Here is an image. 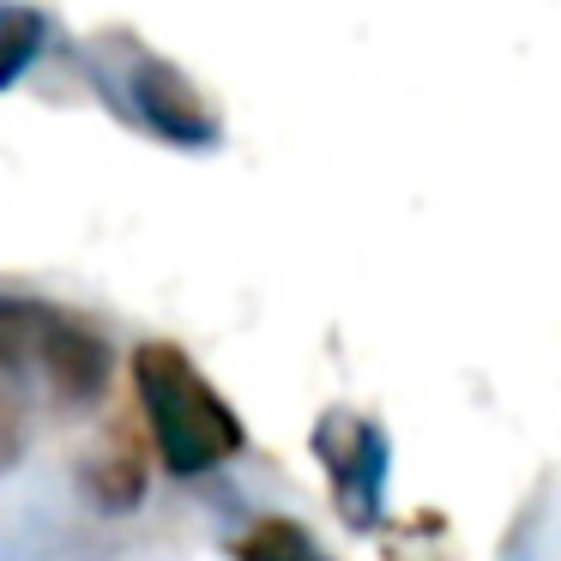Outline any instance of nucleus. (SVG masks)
<instances>
[{
	"mask_svg": "<svg viewBox=\"0 0 561 561\" xmlns=\"http://www.w3.org/2000/svg\"><path fill=\"white\" fill-rule=\"evenodd\" d=\"M134 392L151 428V453L170 477H206L248 447L242 416L224 404V392L194 368V356L170 339H151L134 351Z\"/></svg>",
	"mask_w": 561,
	"mask_h": 561,
	"instance_id": "f257e3e1",
	"label": "nucleus"
},
{
	"mask_svg": "<svg viewBox=\"0 0 561 561\" xmlns=\"http://www.w3.org/2000/svg\"><path fill=\"white\" fill-rule=\"evenodd\" d=\"M19 368H37L61 404H91L110 387V344L49 302L0 296V375L19 380Z\"/></svg>",
	"mask_w": 561,
	"mask_h": 561,
	"instance_id": "f03ea898",
	"label": "nucleus"
},
{
	"mask_svg": "<svg viewBox=\"0 0 561 561\" xmlns=\"http://www.w3.org/2000/svg\"><path fill=\"white\" fill-rule=\"evenodd\" d=\"M314 459L332 477V507L351 531H375L380 501H387V435L351 404H332L314 423Z\"/></svg>",
	"mask_w": 561,
	"mask_h": 561,
	"instance_id": "7ed1b4c3",
	"label": "nucleus"
},
{
	"mask_svg": "<svg viewBox=\"0 0 561 561\" xmlns=\"http://www.w3.org/2000/svg\"><path fill=\"white\" fill-rule=\"evenodd\" d=\"M127 98H134L139 122H146L151 134L175 139V146H211V139H218V110H211V98L182 73V67L134 61V73H127Z\"/></svg>",
	"mask_w": 561,
	"mask_h": 561,
	"instance_id": "20e7f679",
	"label": "nucleus"
},
{
	"mask_svg": "<svg viewBox=\"0 0 561 561\" xmlns=\"http://www.w3.org/2000/svg\"><path fill=\"white\" fill-rule=\"evenodd\" d=\"M79 483L103 513H134L146 501V440L134 435V423H110L91 447V459L79 465Z\"/></svg>",
	"mask_w": 561,
	"mask_h": 561,
	"instance_id": "39448f33",
	"label": "nucleus"
},
{
	"mask_svg": "<svg viewBox=\"0 0 561 561\" xmlns=\"http://www.w3.org/2000/svg\"><path fill=\"white\" fill-rule=\"evenodd\" d=\"M230 549H236V561H327V549L308 537V525L284 519V513H266V519L242 525Z\"/></svg>",
	"mask_w": 561,
	"mask_h": 561,
	"instance_id": "423d86ee",
	"label": "nucleus"
},
{
	"mask_svg": "<svg viewBox=\"0 0 561 561\" xmlns=\"http://www.w3.org/2000/svg\"><path fill=\"white\" fill-rule=\"evenodd\" d=\"M49 43V19L37 7H0V91L13 85Z\"/></svg>",
	"mask_w": 561,
	"mask_h": 561,
	"instance_id": "0eeeda50",
	"label": "nucleus"
},
{
	"mask_svg": "<svg viewBox=\"0 0 561 561\" xmlns=\"http://www.w3.org/2000/svg\"><path fill=\"white\" fill-rule=\"evenodd\" d=\"M25 453V399L7 375H0V471H13Z\"/></svg>",
	"mask_w": 561,
	"mask_h": 561,
	"instance_id": "6e6552de",
	"label": "nucleus"
}]
</instances>
